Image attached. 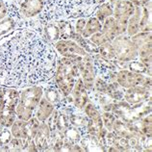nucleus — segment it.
Returning <instances> with one entry per match:
<instances>
[{"label": "nucleus", "instance_id": "35", "mask_svg": "<svg viewBox=\"0 0 152 152\" xmlns=\"http://www.w3.org/2000/svg\"><path fill=\"white\" fill-rule=\"evenodd\" d=\"M12 138L13 137H12V134H11V131L9 130V128L0 125V146L8 143L11 141Z\"/></svg>", "mask_w": 152, "mask_h": 152}, {"label": "nucleus", "instance_id": "36", "mask_svg": "<svg viewBox=\"0 0 152 152\" xmlns=\"http://www.w3.org/2000/svg\"><path fill=\"white\" fill-rule=\"evenodd\" d=\"M107 87H108V83L106 82V80H104L101 77L95 78L94 83V89L95 91H97L98 93H100L101 94H106Z\"/></svg>", "mask_w": 152, "mask_h": 152}, {"label": "nucleus", "instance_id": "29", "mask_svg": "<svg viewBox=\"0 0 152 152\" xmlns=\"http://www.w3.org/2000/svg\"><path fill=\"white\" fill-rule=\"evenodd\" d=\"M0 150L1 151H23V142L22 140L17 139V138H12L11 141L0 146Z\"/></svg>", "mask_w": 152, "mask_h": 152}, {"label": "nucleus", "instance_id": "9", "mask_svg": "<svg viewBox=\"0 0 152 152\" xmlns=\"http://www.w3.org/2000/svg\"><path fill=\"white\" fill-rule=\"evenodd\" d=\"M113 8V17L118 22L119 35H122L126 32L128 19L133 15L135 11V6L129 0H118L114 4Z\"/></svg>", "mask_w": 152, "mask_h": 152}, {"label": "nucleus", "instance_id": "3", "mask_svg": "<svg viewBox=\"0 0 152 152\" xmlns=\"http://www.w3.org/2000/svg\"><path fill=\"white\" fill-rule=\"evenodd\" d=\"M82 57H58L53 82L64 97L70 95L76 80L80 76L78 62Z\"/></svg>", "mask_w": 152, "mask_h": 152}, {"label": "nucleus", "instance_id": "24", "mask_svg": "<svg viewBox=\"0 0 152 152\" xmlns=\"http://www.w3.org/2000/svg\"><path fill=\"white\" fill-rule=\"evenodd\" d=\"M25 125H26V121H21V119H18V118H15V121L10 127L12 137L20 139V140H26Z\"/></svg>", "mask_w": 152, "mask_h": 152}, {"label": "nucleus", "instance_id": "38", "mask_svg": "<svg viewBox=\"0 0 152 152\" xmlns=\"http://www.w3.org/2000/svg\"><path fill=\"white\" fill-rule=\"evenodd\" d=\"M9 12V1L0 0V20L6 17Z\"/></svg>", "mask_w": 152, "mask_h": 152}, {"label": "nucleus", "instance_id": "22", "mask_svg": "<svg viewBox=\"0 0 152 152\" xmlns=\"http://www.w3.org/2000/svg\"><path fill=\"white\" fill-rule=\"evenodd\" d=\"M42 32L45 34V38L48 39V42L51 43H54L60 39V30L59 27L57 25V23L55 21H49L45 23V24H42Z\"/></svg>", "mask_w": 152, "mask_h": 152}, {"label": "nucleus", "instance_id": "7", "mask_svg": "<svg viewBox=\"0 0 152 152\" xmlns=\"http://www.w3.org/2000/svg\"><path fill=\"white\" fill-rule=\"evenodd\" d=\"M115 81L125 90L135 86H143L149 90L151 89L150 76H145L142 73L133 72L128 69L118 70L115 74Z\"/></svg>", "mask_w": 152, "mask_h": 152}, {"label": "nucleus", "instance_id": "19", "mask_svg": "<svg viewBox=\"0 0 152 152\" xmlns=\"http://www.w3.org/2000/svg\"><path fill=\"white\" fill-rule=\"evenodd\" d=\"M142 15V7L135 6V11L133 15H131L130 18L128 19L127 26H126V32L127 36L132 37L140 32V19Z\"/></svg>", "mask_w": 152, "mask_h": 152}, {"label": "nucleus", "instance_id": "34", "mask_svg": "<svg viewBox=\"0 0 152 152\" xmlns=\"http://www.w3.org/2000/svg\"><path fill=\"white\" fill-rule=\"evenodd\" d=\"M140 130L146 138H151V115H148L142 119Z\"/></svg>", "mask_w": 152, "mask_h": 152}, {"label": "nucleus", "instance_id": "27", "mask_svg": "<svg viewBox=\"0 0 152 152\" xmlns=\"http://www.w3.org/2000/svg\"><path fill=\"white\" fill-rule=\"evenodd\" d=\"M97 54L101 58L105 60H113L115 59V50L111 42H106L99 45L97 48Z\"/></svg>", "mask_w": 152, "mask_h": 152}, {"label": "nucleus", "instance_id": "28", "mask_svg": "<svg viewBox=\"0 0 152 152\" xmlns=\"http://www.w3.org/2000/svg\"><path fill=\"white\" fill-rule=\"evenodd\" d=\"M61 95L56 86H49L46 89H43V96L54 104L61 102Z\"/></svg>", "mask_w": 152, "mask_h": 152}, {"label": "nucleus", "instance_id": "6", "mask_svg": "<svg viewBox=\"0 0 152 152\" xmlns=\"http://www.w3.org/2000/svg\"><path fill=\"white\" fill-rule=\"evenodd\" d=\"M115 50V59L118 62L129 63L138 57V50L131 38L127 35H118L111 42Z\"/></svg>", "mask_w": 152, "mask_h": 152}, {"label": "nucleus", "instance_id": "20", "mask_svg": "<svg viewBox=\"0 0 152 152\" xmlns=\"http://www.w3.org/2000/svg\"><path fill=\"white\" fill-rule=\"evenodd\" d=\"M102 28V22H100L98 19L91 15V17L88 18L86 25L84 27V29L81 33V36L83 38L88 39L90 38L91 36H93L95 33H98L99 31L101 30Z\"/></svg>", "mask_w": 152, "mask_h": 152}, {"label": "nucleus", "instance_id": "5", "mask_svg": "<svg viewBox=\"0 0 152 152\" xmlns=\"http://www.w3.org/2000/svg\"><path fill=\"white\" fill-rule=\"evenodd\" d=\"M19 100V89L0 86V125L10 128L17 118L15 109Z\"/></svg>", "mask_w": 152, "mask_h": 152}, {"label": "nucleus", "instance_id": "39", "mask_svg": "<svg viewBox=\"0 0 152 152\" xmlns=\"http://www.w3.org/2000/svg\"><path fill=\"white\" fill-rule=\"evenodd\" d=\"M129 1L133 4L134 6H139V7H142L145 6V4L148 3L150 0H129Z\"/></svg>", "mask_w": 152, "mask_h": 152}, {"label": "nucleus", "instance_id": "4", "mask_svg": "<svg viewBox=\"0 0 152 152\" xmlns=\"http://www.w3.org/2000/svg\"><path fill=\"white\" fill-rule=\"evenodd\" d=\"M42 95L43 88L39 85L19 89V100L15 109L17 118L27 121L33 118Z\"/></svg>", "mask_w": 152, "mask_h": 152}, {"label": "nucleus", "instance_id": "37", "mask_svg": "<svg viewBox=\"0 0 152 152\" xmlns=\"http://www.w3.org/2000/svg\"><path fill=\"white\" fill-rule=\"evenodd\" d=\"M74 20H75V25H74V31H75V33L81 35L82 31L84 29V27H85V25H86L87 18H79L74 19Z\"/></svg>", "mask_w": 152, "mask_h": 152}, {"label": "nucleus", "instance_id": "12", "mask_svg": "<svg viewBox=\"0 0 152 152\" xmlns=\"http://www.w3.org/2000/svg\"><path fill=\"white\" fill-rule=\"evenodd\" d=\"M21 19L22 18L19 15L18 7L15 4L9 2L8 15L2 20H0V39L17 29Z\"/></svg>", "mask_w": 152, "mask_h": 152}, {"label": "nucleus", "instance_id": "10", "mask_svg": "<svg viewBox=\"0 0 152 152\" xmlns=\"http://www.w3.org/2000/svg\"><path fill=\"white\" fill-rule=\"evenodd\" d=\"M78 69L80 77L82 78L87 91L94 89V83L97 74V69L94 64V59L88 53L79 60Z\"/></svg>", "mask_w": 152, "mask_h": 152}, {"label": "nucleus", "instance_id": "1", "mask_svg": "<svg viewBox=\"0 0 152 152\" xmlns=\"http://www.w3.org/2000/svg\"><path fill=\"white\" fill-rule=\"evenodd\" d=\"M24 24L0 39V86L22 89L53 79L58 53L42 30Z\"/></svg>", "mask_w": 152, "mask_h": 152}, {"label": "nucleus", "instance_id": "11", "mask_svg": "<svg viewBox=\"0 0 152 152\" xmlns=\"http://www.w3.org/2000/svg\"><path fill=\"white\" fill-rule=\"evenodd\" d=\"M57 53H59L62 57L76 58V57H84L88 54V52L82 48L77 42L73 39H59L56 42L52 43Z\"/></svg>", "mask_w": 152, "mask_h": 152}, {"label": "nucleus", "instance_id": "33", "mask_svg": "<svg viewBox=\"0 0 152 152\" xmlns=\"http://www.w3.org/2000/svg\"><path fill=\"white\" fill-rule=\"evenodd\" d=\"M64 136L67 139L69 140L71 142H76L80 141V132L79 129H76V128L72 127V126H69L66 128V130L64 132Z\"/></svg>", "mask_w": 152, "mask_h": 152}, {"label": "nucleus", "instance_id": "32", "mask_svg": "<svg viewBox=\"0 0 152 152\" xmlns=\"http://www.w3.org/2000/svg\"><path fill=\"white\" fill-rule=\"evenodd\" d=\"M129 69L133 72H137V73H145L148 70V75L151 76V69H147V67L143 65L142 62L140 61H133L129 62Z\"/></svg>", "mask_w": 152, "mask_h": 152}, {"label": "nucleus", "instance_id": "21", "mask_svg": "<svg viewBox=\"0 0 152 152\" xmlns=\"http://www.w3.org/2000/svg\"><path fill=\"white\" fill-rule=\"evenodd\" d=\"M57 23L60 30V39H69L74 37L76 34L74 31V27L69 19H63V20L55 21Z\"/></svg>", "mask_w": 152, "mask_h": 152}, {"label": "nucleus", "instance_id": "23", "mask_svg": "<svg viewBox=\"0 0 152 152\" xmlns=\"http://www.w3.org/2000/svg\"><path fill=\"white\" fill-rule=\"evenodd\" d=\"M114 8L110 2H104L101 5H99L98 8L95 10L94 17H95L100 22H103L107 18L113 15Z\"/></svg>", "mask_w": 152, "mask_h": 152}, {"label": "nucleus", "instance_id": "31", "mask_svg": "<svg viewBox=\"0 0 152 152\" xmlns=\"http://www.w3.org/2000/svg\"><path fill=\"white\" fill-rule=\"evenodd\" d=\"M102 118V122H103V127H105V129L110 132L113 131V125L115 121V117L114 114H112L111 112L105 111L101 115Z\"/></svg>", "mask_w": 152, "mask_h": 152}, {"label": "nucleus", "instance_id": "30", "mask_svg": "<svg viewBox=\"0 0 152 152\" xmlns=\"http://www.w3.org/2000/svg\"><path fill=\"white\" fill-rule=\"evenodd\" d=\"M131 41L133 42V43L135 45V46L140 47L141 45H145L146 42H151V33H145V32H139L136 35L132 36Z\"/></svg>", "mask_w": 152, "mask_h": 152}, {"label": "nucleus", "instance_id": "15", "mask_svg": "<svg viewBox=\"0 0 152 152\" xmlns=\"http://www.w3.org/2000/svg\"><path fill=\"white\" fill-rule=\"evenodd\" d=\"M150 90L143 86H135L126 89L124 91V97L125 101L130 105H137L142 102L147 100L150 97Z\"/></svg>", "mask_w": 152, "mask_h": 152}, {"label": "nucleus", "instance_id": "8", "mask_svg": "<svg viewBox=\"0 0 152 152\" xmlns=\"http://www.w3.org/2000/svg\"><path fill=\"white\" fill-rule=\"evenodd\" d=\"M119 35L118 22L113 15L107 18L102 22V28L98 33H95L90 37V41L99 46L106 42H111L113 39Z\"/></svg>", "mask_w": 152, "mask_h": 152}, {"label": "nucleus", "instance_id": "16", "mask_svg": "<svg viewBox=\"0 0 152 152\" xmlns=\"http://www.w3.org/2000/svg\"><path fill=\"white\" fill-rule=\"evenodd\" d=\"M70 94L72 95V101L75 107L78 109H84L86 104L89 102V94H88L87 89L80 76L76 80Z\"/></svg>", "mask_w": 152, "mask_h": 152}, {"label": "nucleus", "instance_id": "17", "mask_svg": "<svg viewBox=\"0 0 152 152\" xmlns=\"http://www.w3.org/2000/svg\"><path fill=\"white\" fill-rule=\"evenodd\" d=\"M51 138V131L45 121L39 123V127L34 138V142L38 151L47 150Z\"/></svg>", "mask_w": 152, "mask_h": 152}, {"label": "nucleus", "instance_id": "18", "mask_svg": "<svg viewBox=\"0 0 152 152\" xmlns=\"http://www.w3.org/2000/svg\"><path fill=\"white\" fill-rule=\"evenodd\" d=\"M54 110H55V104L49 101L48 99L45 98L42 95L37 109H36L34 115L37 118V119L39 122H43L47 121V118L50 117L51 114L54 112Z\"/></svg>", "mask_w": 152, "mask_h": 152}, {"label": "nucleus", "instance_id": "13", "mask_svg": "<svg viewBox=\"0 0 152 152\" xmlns=\"http://www.w3.org/2000/svg\"><path fill=\"white\" fill-rule=\"evenodd\" d=\"M84 109H85V114L87 115V118H88V123H87L88 134L93 135L98 139L103 129V122H102L101 115L96 108L94 107V104L89 103V102L86 104Z\"/></svg>", "mask_w": 152, "mask_h": 152}, {"label": "nucleus", "instance_id": "26", "mask_svg": "<svg viewBox=\"0 0 152 152\" xmlns=\"http://www.w3.org/2000/svg\"><path fill=\"white\" fill-rule=\"evenodd\" d=\"M39 123L41 122L38 121L36 117H33L32 118H30L29 121H26V125H25L26 140H34L39 127Z\"/></svg>", "mask_w": 152, "mask_h": 152}, {"label": "nucleus", "instance_id": "2", "mask_svg": "<svg viewBox=\"0 0 152 152\" xmlns=\"http://www.w3.org/2000/svg\"><path fill=\"white\" fill-rule=\"evenodd\" d=\"M107 0H45V8L39 17V22L45 24L49 21L63 19L74 20L79 18L91 17L99 5Z\"/></svg>", "mask_w": 152, "mask_h": 152}, {"label": "nucleus", "instance_id": "25", "mask_svg": "<svg viewBox=\"0 0 152 152\" xmlns=\"http://www.w3.org/2000/svg\"><path fill=\"white\" fill-rule=\"evenodd\" d=\"M124 91L125 89H123L122 87L119 86L117 81H114V82H111L110 84H108L106 94L109 95L111 98L121 100V99L123 98Z\"/></svg>", "mask_w": 152, "mask_h": 152}, {"label": "nucleus", "instance_id": "14", "mask_svg": "<svg viewBox=\"0 0 152 152\" xmlns=\"http://www.w3.org/2000/svg\"><path fill=\"white\" fill-rule=\"evenodd\" d=\"M45 4V0H23L18 6L19 15L25 19L34 18L42 12Z\"/></svg>", "mask_w": 152, "mask_h": 152}]
</instances>
